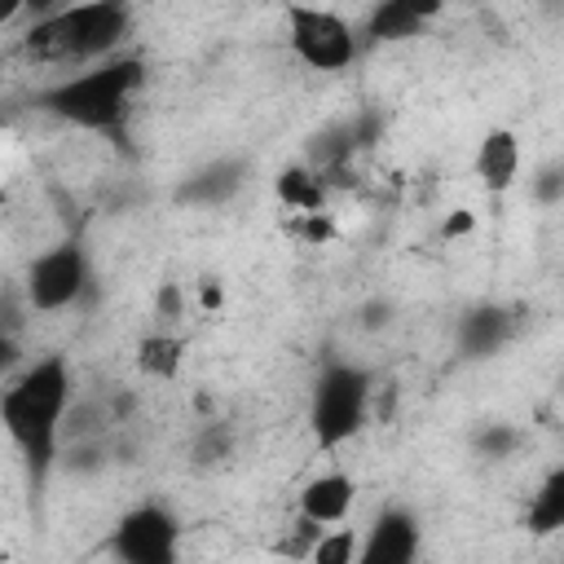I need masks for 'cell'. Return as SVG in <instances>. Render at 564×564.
Here are the masks:
<instances>
[{
	"instance_id": "obj_1",
	"label": "cell",
	"mask_w": 564,
	"mask_h": 564,
	"mask_svg": "<svg viewBox=\"0 0 564 564\" xmlns=\"http://www.w3.org/2000/svg\"><path fill=\"white\" fill-rule=\"evenodd\" d=\"M70 401H75V379H70L66 357L57 352L22 366L0 392V427L18 449L35 498L44 494L48 471L62 454V423H66Z\"/></svg>"
},
{
	"instance_id": "obj_2",
	"label": "cell",
	"mask_w": 564,
	"mask_h": 564,
	"mask_svg": "<svg viewBox=\"0 0 564 564\" xmlns=\"http://www.w3.org/2000/svg\"><path fill=\"white\" fill-rule=\"evenodd\" d=\"M145 84V62L141 57H101L93 66H84L79 75H66L48 88H40L35 106L48 110L53 119L84 128V132H101V137H123L128 110H132V93Z\"/></svg>"
},
{
	"instance_id": "obj_3",
	"label": "cell",
	"mask_w": 564,
	"mask_h": 564,
	"mask_svg": "<svg viewBox=\"0 0 564 564\" xmlns=\"http://www.w3.org/2000/svg\"><path fill=\"white\" fill-rule=\"evenodd\" d=\"M128 31H132V0H79L48 18H35L31 31L22 35V53L31 62L93 66L101 57H115Z\"/></svg>"
},
{
	"instance_id": "obj_4",
	"label": "cell",
	"mask_w": 564,
	"mask_h": 564,
	"mask_svg": "<svg viewBox=\"0 0 564 564\" xmlns=\"http://www.w3.org/2000/svg\"><path fill=\"white\" fill-rule=\"evenodd\" d=\"M375 410V375L357 361L330 357L317 379H313V401H308V432L317 449H339L348 445Z\"/></svg>"
},
{
	"instance_id": "obj_5",
	"label": "cell",
	"mask_w": 564,
	"mask_h": 564,
	"mask_svg": "<svg viewBox=\"0 0 564 564\" xmlns=\"http://www.w3.org/2000/svg\"><path fill=\"white\" fill-rule=\"evenodd\" d=\"M93 295H97L93 264H88V251L75 238L53 242L22 273V300H26L31 313H66V308L88 304Z\"/></svg>"
},
{
	"instance_id": "obj_6",
	"label": "cell",
	"mask_w": 564,
	"mask_h": 564,
	"mask_svg": "<svg viewBox=\"0 0 564 564\" xmlns=\"http://www.w3.org/2000/svg\"><path fill=\"white\" fill-rule=\"evenodd\" d=\"M286 44L308 70H326V75L348 70L357 62V53H361L357 31L335 9L300 4V0L286 4Z\"/></svg>"
},
{
	"instance_id": "obj_7",
	"label": "cell",
	"mask_w": 564,
	"mask_h": 564,
	"mask_svg": "<svg viewBox=\"0 0 564 564\" xmlns=\"http://www.w3.org/2000/svg\"><path fill=\"white\" fill-rule=\"evenodd\" d=\"M176 546H181V524L159 502L132 507L110 533V555L123 564H172Z\"/></svg>"
},
{
	"instance_id": "obj_8",
	"label": "cell",
	"mask_w": 564,
	"mask_h": 564,
	"mask_svg": "<svg viewBox=\"0 0 564 564\" xmlns=\"http://www.w3.org/2000/svg\"><path fill=\"white\" fill-rule=\"evenodd\" d=\"M516 335H520V313L507 308V304H494V300L471 304V308L458 317V326H454L458 357H467V361H489V357H498Z\"/></svg>"
},
{
	"instance_id": "obj_9",
	"label": "cell",
	"mask_w": 564,
	"mask_h": 564,
	"mask_svg": "<svg viewBox=\"0 0 564 564\" xmlns=\"http://www.w3.org/2000/svg\"><path fill=\"white\" fill-rule=\"evenodd\" d=\"M247 176H251V163L247 159H212V163H198L194 172H185L181 181H176V189H172V203H181V207H225V203H234L238 194H242V185H247Z\"/></svg>"
},
{
	"instance_id": "obj_10",
	"label": "cell",
	"mask_w": 564,
	"mask_h": 564,
	"mask_svg": "<svg viewBox=\"0 0 564 564\" xmlns=\"http://www.w3.org/2000/svg\"><path fill=\"white\" fill-rule=\"evenodd\" d=\"M419 560V520L410 507H383L357 546V564H410Z\"/></svg>"
},
{
	"instance_id": "obj_11",
	"label": "cell",
	"mask_w": 564,
	"mask_h": 564,
	"mask_svg": "<svg viewBox=\"0 0 564 564\" xmlns=\"http://www.w3.org/2000/svg\"><path fill=\"white\" fill-rule=\"evenodd\" d=\"M471 172L489 194H507L520 176V137L511 128H489L476 145Z\"/></svg>"
},
{
	"instance_id": "obj_12",
	"label": "cell",
	"mask_w": 564,
	"mask_h": 564,
	"mask_svg": "<svg viewBox=\"0 0 564 564\" xmlns=\"http://www.w3.org/2000/svg\"><path fill=\"white\" fill-rule=\"evenodd\" d=\"M352 494H357V480L348 471H322L300 489V516H308L322 529L339 524L352 511Z\"/></svg>"
},
{
	"instance_id": "obj_13",
	"label": "cell",
	"mask_w": 564,
	"mask_h": 564,
	"mask_svg": "<svg viewBox=\"0 0 564 564\" xmlns=\"http://www.w3.org/2000/svg\"><path fill=\"white\" fill-rule=\"evenodd\" d=\"M273 189H278V198H282L291 212H326V198H330L326 181H322L308 163H291L286 172H278Z\"/></svg>"
},
{
	"instance_id": "obj_14",
	"label": "cell",
	"mask_w": 564,
	"mask_h": 564,
	"mask_svg": "<svg viewBox=\"0 0 564 564\" xmlns=\"http://www.w3.org/2000/svg\"><path fill=\"white\" fill-rule=\"evenodd\" d=\"M423 18L419 13H410V9H401V4H392V0H375V9L366 13V40H375V44H401V40H414V35H423Z\"/></svg>"
},
{
	"instance_id": "obj_15",
	"label": "cell",
	"mask_w": 564,
	"mask_h": 564,
	"mask_svg": "<svg viewBox=\"0 0 564 564\" xmlns=\"http://www.w3.org/2000/svg\"><path fill=\"white\" fill-rule=\"evenodd\" d=\"M234 449H238L234 423L207 419V423H198V432H194V441H189V463H194L198 471H212V467H225V463L234 458Z\"/></svg>"
},
{
	"instance_id": "obj_16",
	"label": "cell",
	"mask_w": 564,
	"mask_h": 564,
	"mask_svg": "<svg viewBox=\"0 0 564 564\" xmlns=\"http://www.w3.org/2000/svg\"><path fill=\"white\" fill-rule=\"evenodd\" d=\"M524 524H529L533 533H555V529H564V467H551V471H546V480H542L538 494L529 498Z\"/></svg>"
},
{
	"instance_id": "obj_17",
	"label": "cell",
	"mask_w": 564,
	"mask_h": 564,
	"mask_svg": "<svg viewBox=\"0 0 564 564\" xmlns=\"http://www.w3.org/2000/svg\"><path fill=\"white\" fill-rule=\"evenodd\" d=\"M181 357H185V344L167 330H154L137 344V370L150 375V379H176L181 370Z\"/></svg>"
},
{
	"instance_id": "obj_18",
	"label": "cell",
	"mask_w": 564,
	"mask_h": 564,
	"mask_svg": "<svg viewBox=\"0 0 564 564\" xmlns=\"http://www.w3.org/2000/svg\"><path fill=\"white\" fill-rule=\"evenodd\" d=\"M524 445V432L507 419H494V423H480L471 432V449L476 458H489V463H502V458H516V449Z\"/></svg>"
},
{
	"instance_id": "obj_19",
	"label": "cell",
	"mask_w": 564,
	"mask_h": 564,
	"mask_svg": "<svg viewBox=\"0 0 564 564\" xmlns=\"http://www.w3.org/2000/svg\"><path fill=\"white\" fill-rule=\"evenodd\" d=\"M308 560H317V564H352L357 560V542H352V533H317V542H313V551H308Z\"/></svg>"
},
{
	"instance_id": "obj_20",
	"label": "cell",
	"mask_w": 564,
	"mask_h": 564,
	"mask_svg": "<svg viewBox=\"0 0 564 564\" xmlns=\"http://www.w3.org/2000/svg\"><path fill=\"white\" fill-rule=\"evenodd\" d=\"M529 185H533V198H538L542 207H560V203H564V167H560V163H542Z\"/></svg>"
},
{
	"instance_id": "obj_21",
	"label": "cell",
	"mask_w": 564,
	"mask_h": 564,
	"mask_svg": "<svg viewBox=\"0 0 564 564\" xmlns=\"http://www.w3.org/2000/svg\"><path fill=\"white\" fill-rule=\"evenodd\" d=\"M154 313H159V322H176V317L185 313V295H181L176 282H163V286H159V295H154Z\"/></svg>"
},
{
	"instance_id": "obj_22",
	"label": "cell",
	"mask_w": 564,
	"mask_h": 564,
	"mask_svg": "<svg viewBox=\"0 0 564 564\" xmlns=\"http://www.w3.org/2000/svg\"><path fill=\"white\" fill-rule=\"evenodd\" d=\"M357 317H361V330H383L392 322V304L388 300H366L357 308Z\"/></svg>"
},
{
	"instance_id": "obj_23",
	"label": "cell",
	"mask_w": 564,
	"mask_h": 564,
	"mask_svg": "<svg viewBox=\"0 0 564 564\" xmlns=\"http://www.w3.org/2000/svg\"><path fill=\"white\" fill-rule=\"evenodd\" d=\"M22 361V344H18V330L0 326V379Z\"/></svg>"
},
{
	"instance_id": "obj_24",
	"label": "cell",
	"mask_w": 564,
	"mask_h": 564,
	"mask_svg": "<svg viewBox=\"0 0 564 564\" xmlns=\"http://www.w3.org/2000/svg\"><path fill=\"white\" fill-rule=\"evenodd\" d=\"M471 229H476V216H471V212H449L445 225H441V238L454 242V238H463V234H471Z\"/></svg>"
},
{
	"instance_id": "obj_25",
	"label": "cell",
	"mask_w": 564,
	"mask_h": 564,
	"mask_svg": "<svg viewBox=\"0 0 564 564\" xmlns=\"http://www.w3.org/2000/svg\"><path fill=\"white\" fill-rule=\"evenodd\" d=\"M392 4H401V9H410V13H419L423 22H432L449 0H392Z\"/></svg>"
},
{
	"instance_id": "obj_26",
	"label": "cell",
	"mask_w": 564,
	"mask_h": 564,
	"mask_svg": "<svg viewBox=\"0 0 564 564\" xmlns=\"http://www.w3.org/2000/svg\"><path fill=\"white\" fill-rule=\"evenodd\" d=\"M220 300H225L220 282H216V278H203V286H198V304H203V308H220Z\"/></svg>"
},
{
	"instance_id": "obj_27",
	"label": "cell",
	"mask_w": 564,
	"mask_h": 564,
	"mask_svg": "<svg viewBox=\"0 0 564 564\" xmlns=\"http://www.w3.org/2000/svg\"><path fill=\"white\" fill-rule=\"evenodd\" d=\"M70 0H26V13H35V18H48V13H57V9H66Z\"/></svg>"
},
{
	"instance_id": "obj_28",
	"label": "cell",
	"mask_w": 564,
	"mask_h": 564,
	"mask_svg": "<svg viewBox=\"0 0 564 564\" xmlns=\"http://www.w3.org/2000/svg\"><path fill=\"white\" fill-rule=\"evenodd\" d=\"M18 13H26V0H0V26H9Z\"/></svg>"
},
{
	"instance_id": "obj_29",
	"label": "cell",
	"mask_w": 564,
	"mask_h": 564,
	"mask_svg": "<svg viewBox=\"0 0 564 564\" xmlns=\"http://www.w3.org/2000/svg\"><path fill=\"white\" fill-rule=\"evenodd\" d=\"M542 4H546V9H551V13H555V9H560V0H542Z\"/></svg>"
}]
</instances>
